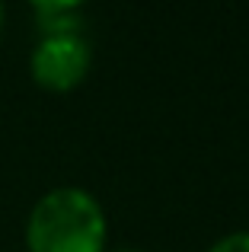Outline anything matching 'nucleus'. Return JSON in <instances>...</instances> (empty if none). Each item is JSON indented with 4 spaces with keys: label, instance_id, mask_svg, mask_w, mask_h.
I'll return each instance as SVG.
<instances>
[{
    "label": "nucleus",
    "instance_id": "obj_2",
    "mask_svg": "<svg viewBox=\"0 0 249 252\" xmlns=\"http://www.w3.org/2000/svg\"><path fill=\"white\" fill-rule=\"evenodd\" d=\"M93 67V48L83 32L70 35H42L29 55V74L35 86L48 93H70L87 80Z\"/></svg>",
    "mask_w": 249,
    "mask_h": 252
},
{
    "label": "nucleus",
    "instance_id": "obj_4",
    "mask_svg": "<svg viewBox=\"0 0 249 252\" xmlns=\"http://www.w3.org/2000/svg\"><path fill=\"white\" fill-rule=\"evenodd\" d=\"M26 3H32L38 13H70L87 0H26Z\"/></svg>",
    "mask_w": 249,
    "mask_h": 252
},
{
    "label": "nucleus",
    "instance_id": "obj_6",
    "mask_svg": "<svg viewBox=\"0 0 249 252\" xmlns=\"http://www.w3.org/2000/svg\"><path fill=\"white\" fill-rule=\"evenodd\" d=\"M115 252H141V249H115Z\"/></svg>",
    "mask_w": 249,
    "mask_h": 252
},
{
    "label": "nucleus",
    "instance_id": "obj_1",
    "mask_svg": "<svg viewBox=\"0 0 249 252\" xmlns=\"http://www.w3.org/2000/svg\"><path fill=\"white\" fill-rule=\"evenodd\" d=\"M106 240L99 198L77 185L45 191L26 217V252H106Z\"/></svg>",
    "mask_w": 249,
    "mask_h": 252
},
{
    "label": "nucleus",
    "instance_id": "obj_5",
    "mask_svg": "<svg viewBox=\"0 0 249 252\" xmlns=\"http://www.w3.org/2000/svg\"><path fill=\"white\" fill-rule=\"evenodd\" d=\"M3 19H6V10H3V0H0V32H3Z\"/></svg>",
    "mask_w": 249,
    "mask_h": 252
},
{
    "label": "nucleus",
    "instance_id": "obj_3",
    "mask_svg": "<svg viewBox=\"0 0 249 252\" xmlns=\"http://www.w3.org/2000/svg\"><path fill=\"white\" fill-rule=\"evenodd\" d=\"M208 252H249V230H237V233L220 236Z\"/></svg>",
    "mask_w": 249,
    "mask_h": 252
}]
</instances>
